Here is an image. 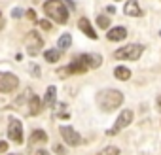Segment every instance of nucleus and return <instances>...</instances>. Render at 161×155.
I'll return each instance as SVG.
<instances>
[{"label": "nucleus", "instance_id": "nucleus-27", "mask_svg": "<svg viewBox=\"0 0 161 155\" xmlns=\"http://www.w3.org/2000/svg\"><path fill=\"white\" fill-rule=\"evenodd\" d=\"M8 149V142H0V153H4Z\"/></svg>", "mask_w": 161, "mask_h": 155}, {"label": "nucleus", "instance_id": "nucleus-25", "mask_svg": "<svg viewBox=\"0 0 161 155\" xmlns=\"http://www.w3.org/2000/svg\"><path fill=\"white\" fill-rule=\"evenodd\" d=\"M53 151H57L59 155H64V147L63 146H53Z\"/></svg>", "mask_w": 161, "mask_h": 155}, {"label": "nucleus", "instance_id": "nucleus-5", "mask_svg": "<svg viewBox=\"0 0 161 155\" xmlns=\"http://www.w3.org/2000/svg\"><path fill=\"white\" fill-rule=\"evenodd\" d=\"M25 44H27V53L31 57H36L40 53V49H42V45H44V40L40 38V34L36 30H31L27 34V38H25Z\"/></svg>", "mask_w": 161, "mask_h": 155}, {"label": "nucleus", "instance_id": "nucleus-22", "mask_svg": "<svg viewBox=\"0 0 161 155\" xmlns=\"http://www.w3.org/2000/svg\"><path fill=\"white\" fill-rule=\"evenodd\" d=\"M31 74H32L34 78H40V74H42V70H40V66H38L36 62H31Z\"/></svg>", "mask_w": 161, "mask_h": 155}, {"label": "nucleus", "instance_id": "nucleus-2", "mask_svg": "<svg viewBox=\"0 0 161 155\" xmlns=\"http://www.w3.org/2000/svg\"><path fill=\"white\" fill-rule=\"evenodd\" d=\"M44 12H46L47 17H51L59 25H64L68 21V10L61 0H47L44 4Z\"/></svg>", "mask_w": 161, "mask_h": 155}, {"label": "nucleus", "instance_id": "nucleus-6", "mask_svg": "<svg viewBox=\"0 0 161 155\" xmlns=\"http://www.w3.org/2000/svg\"><path fill=\"white\" fill-rule=\"evenodd\" d=\"M8 136L12 138V142L23 144V123H21L17 117H10V123H8Z\"/></svg>", "mask_w": 161, "mask_h": 155}, {"label": "nucleus", "instance_id": "nucleus-18", "mask_svg": "<svg viewBox=\"0 0 161 155\" xmlns=\"http://www.w3.org/2000/svg\"><path fill=\"white\" fill-rule=\"evenodd\" d=\"M38 142H47V134H46V131H34L32 134H31V146L32 144H38Z\"/></svg>", "mask_w": 161, "mask_h": 155}, {"label": "nucleus", "instance_id": "nucleus-21", "mask_svg": "<svg viewBox=\"0 0 161 155\" xmlns=\"http://www.w3.org/2000/svg\"><path fill=\"white\" fill-rule=\"evenodd\" d=\"M97 25H99L101 29H108V27H110V19H108L106 15H99V17H97Z\"/></svg>", "mask_w": 161, "mask_h": 155}, {"label": "nucleus", "instance_id": "nucleus-16", "mask_svg": "<svg viewBox=\"0 0 161 155\" xmlns=\"http://www.w3.org/2000/svg\"><path fill=\"white\" fill-rule=\"evenodd\" d=\"M55 99H57V89H55V85H49V87H47V91H46L44 104H47V106H53V104H55Z\"/></svg>", "mask_w": 161, "mask_h": 155}, {"label": "nucleus", "instance_id": "nucleus-1", "mask_svg": "<svg viewBox=\"0 0 161 155\" xmlns=\"http://www.w3.org/2000/svg\"><path fill=\"white\" fill-rule=\"evenodd\" d=\"M97 102H99V106H101L104 112H112V110H116V108L121 106L123 95H121V91H118V89H104V91H101V93L97 95Z\"/></svg>", "mask_w": 161, "mask_h": 155}, {"label": "nucleus", "instance_id": "nucleus-11", "mask_svg": "<svg viewBox=\"0 0 161 155\" xmlns=\"http://www.w3.org/2000/svg\"><path fill=\"white\" fill-rule=\"evenodd\" d=\"M106 36L110 42H121L127 38V29L125 27H114V29H110V32Z\"/></svg>", "mask_w": 161, "mask_h": 155}, {"label": "nucleus", "instance_id": "nucleus-14", "mask_svg": "<svg viewBox=\"0 0 161 155\" xmlns=\"http://www.w3.org/2000/svg\"><path fill=\"white\" fill-rule=\"evenodd\" d=\"M123 12H125V15H129V17H142V10H140V6H138L136 0L127 2L125 8H123Z\"/></svg>", "mask_w": 161, "mask_h": 155}, {"label": "nucleus", "instance_id": "nucleus-26", "mask_svg": "<svg viewBox=\"0 0 161 155\" xmlns=\"http://www.w3.org/2000/svg\"><path fill=\"white\" fill-rule=\"evenodd\" d=\"M27 17H29L31 21H36V13H34L32 10H29V12H27Z\"/></svg>", "mask_w": 161, "mask_h": 155}, {"label": "nucleus", "instance_id": "nucleus-29", "mask_svg": "<svg viewBox=\"0 0 161 155\" xmlns=\"http://www.w3.org/2000/svg\"><path fill=\"white\" fill-rule=\"evenodd\" d=\"M106 12H108V13H116V8H114V6H108Z\"/></svg>", "mask_w": 161, "mask_h": 155}, {"label": "nucleus", "instance_id": "nucleus-10", "mask_svg": "<svg viewBox=\"0 0 161 155\" xmlns=\"http://www.w3.org/2000/svg\"><path fill=\"white\" fill-rule=\"evenodd\" d=\"M89 68L82 62V61H74V62H70L66 68H61L59 70V76H64V74H84V72H87Z\"/></svg>", "mask_w": 161, "mask_h": 155}, {"label": "nucleus", "instance_id": "nucleus-9", "mask_svg": "<svg viewBox=\"0 0 161 155\" xmlns=\"http://www.w3.org/2000/svg\"><path fill=\"white\" fill-rule=\"evenodd\" d=\"M78 59L82 61L87 68H99L103 64V57L99 53H84V55H80Z\"/></svg>", "mask_w": 161, "mask_h": 155}, {"label": "nucleus", "instance_id": "nucleus-31", "mask_svg": "<svg viewBox=\"0 0 161 155\" xmlns=\"http://www.w3.org/2000/svg\"><path fill=\"white\" fill-rule=\"evenodd\" d=\"M157 104H159V110H161V97L157 99Z\"/></svg>", "mask_w": 161, "mask_h": 155}, {"label": "nucleus", "instance_id": "nucleus-17", "mask_svg": "<svg viewBox=\"0 0 161 155\" xmlns=\"http://www.w3.org/2000/svg\"><path fill=\"white\" fill-rule=\"evenodd\" d=\"M70 44H72V36L68 34V32H64L59 40H57V47L61 49V51H64V49H68L70 47Z\"/></svg>", "mask_w": 161, "mask_h": 155}, {"label": "nucleus", "instance_id": "nucleus-23", "mask_svg": "<svg viewBox=\"0 0 161 155\" xmlns=\"http://www.w3.org/2000/svg\"><path fill=\"white\" fill-rule=\"evenodd\" d=\"M23 13H25V12H23L21 8H14V12H12V17H14V19H21V17H23Z\"/></svg>", "mask_w": 161, "mask_h": 155}, {"label": "nucleus", "instance_id": "nucleus-13", "mask_svg": "<svg viewBox=\"0 0 161 155\" xmlns=\"http://www.w3.org/2000/svg\"><path fill=\"white\" fill-rule=\"evenodd\" d=\"M44 108V100H40V97L36 95H31V100H29V114L31 115H38Z\"/></svg>", "mask_w": 161, "mask_h": 155}, {"label": "nucleus", "instance_id": "nucleus-20", "mask_svg": "<svg viewBox=\"0 0 161 155\" xmlns=\"http://www.w3.org/2000/svg\"><path fill=\"white\" fill-rule=\"evenodd\" d=\"M99 155H119V149H118L116 146H106Z\"/></svg>", "mask_w": 161, "mask_h": 155}, {"label": "nucleus", "instance_id": "nucleus-8", "mask_svg": "<svg viewBox=\"0 0 161 155\" xmlns=\"http://www.w3.org/2000/svg\"><path fill=\"white\" fill-rule=\"evenodd\" d=\"M59 131H61L63 140H64L68 146H80V144H82V136H80L72 127H61Z\"/></svg>", "mask_w": 161, "mask_h": 155}, {"label": "nucleus", "instance_id": "nucleus-24", "mask_svg": "<svg viewBox=\"0 0 161 155\" xmlns=\"http://www.w3.org/2000/svg\"><path fill=\"white\" fill-rule=\"evenodd\" d=\"M40 27H42L44 30H49V29H51V23H49V21H40Z\"/></svg>", "mask_w": 161, "mask_h": 155}, {"label": "nucleus", "instance_id": "nucleus-7", "mask_svg": "<svg viewBox=\"0 0 161 155\" xmlns=\"http://www.w3.org/2000/svg\"><path fill=\"white\" fill-rule=\"evenodd\" d=\"M131 121H133V112H131V110H123V112L119 114V117L116 119L114 127L108 131V134H116V132H119L121 129L129 127V125H131Z\"/></svg>", "mask_w": 161, "mask_h": 155}, {"label": "nucleus", "instance_id": "nucleus-4", "mask_svg": "<svg viewBox=\"0 0 161 155\" xmlns=\"http://www.w3.org/2000/svg\"><path fill=\"white\" fill-rule=\"evenodd\" d=\"M19 87V78L12 72H0V93H12Z\"/></svg>", "mask_w": 161, "mask_h": 155}, {"label": "nucleus", "instance_id": "nucleus-30", "mask_svg": "<svg viewBox=\"0 0 161 155\" xmlns=\"http://www.w3.org/2000/svg\"><path fill=\"white\" fill-rule=\"evenodd\" d=\"M36 155H49V153H47L46 149H38V151H36Z\"/></svg>", "mask_w": 161, "mask_h": 155}, {"label": "nucleus", "instance_id": "nucleus-3", "mask_svg": "<svg viewBox=\"0 0 161 155\" xmlns=\"http://www.w3.org/2000/svg\"><path fill=\"white\" fill-rule=\"evenodd\" d=\"M142 53H144L142 44H129V45L119 47L116 51V59H119V61H138Z\"/></svg>", "mask_w": 161, "mask_h": 155}, {"label": "nucleus", "instance_id": "nucleus-28", "mask_svg": "<svg viewBox=\"0 0 161 155\" xmlns=\"http://www.w3.org/2000/svg\"><path fill=\"white\" fill-rule=\"evenodd\" d=\"M4 25H6V23H4V17H2V12H0V30H2V29H4Z\"/></svg>", "mask_w": 161, "mask_h": 155}, {"label": "nucleus", "instance_id": "nucleus-12", "mask_svg": "<svg viewBox=\"0 0 161 155\" xmlns=\"http://www.w3.org/2000/svg\"><path fill=\"white\" fill-rule=\"evenodd\" d=\"M78 27H80V30H82L86 36H89L91 40H97V32H95V29L91 27V23H89L86 17H82V19L78 21Z\"/></svg>", "mask_w": 161, "mask_h": 155}, {"label": "nucleus", "instance_id": "nucleus-19", "mask_svg": "<svg viewBox=\"0 0 161 155\" xmlns=\"http://www.w3.org/2000/svg\"><path fill=\"white\" fill-rule=\"evenodd\" d=\"M44 59H46L47 62H57V61L61 59V51H57V49H47V51H44Z\"/></svg>", "mask_w": 161, "mask_h": 155}, {"label": "nucleus", "instance_id": "nucleus-15", "mask_svg": "<svg viewBox=\"0 0 161 155\" xmlns=\"http://www.w3.org/2000/svg\"><path fill=\"white\" fill-rule=\"evenodd\" d=\"M114 76L118 78V80L125 82V80H129V78H131V70L125 68V66H116V68H114Z\"/></svg>", "mask_w": 161, "mask_h": 155}]
</instances>
